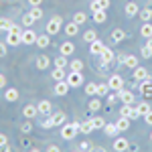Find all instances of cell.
Here are the masks:
<instances>
[{"instance_id": "1", "label": "cell", "mask_w": 152, "mask_h": 152, "mask_svg": "<svg viewBox=\"0 0 152 152\" xmlns=\"http://www.w3.org/2000/svg\"><path fill=\"white\" fill-rule=\"evenodd\" d=\"M77 132H79V122H75V124H65L63 130H61V136H63L65 140H73Z\"/></svg>"}, {"instance_id": "2", "label": "cell", "mask_w": 152, "mask_h": 152, "mask_svg": "<svg viewBox=\"0 0 152 152\" xmlns=\"http://www.w3.org/2000/svg\"><path fill=\"white\" fill-rule=\"evenodd\" d=\"M61 24H63L61 16H53V18L47 23V35H57L59 28H61Z\"/></svg>"}, {"instance_id": "3", "label": "cell", "mask_w": 152, "mask_h": 152, "mask_svg": "<svg viewBox=\"0 0 152 152\" xmlns=\"http://www.w3.org/2000/svg\"><path fill=\"white\" fill-rule=\"evenodd\" d=\"M20 33H23V31H8V33H6V45H12V47L20 45V43H23Z\"/></svg>"}, {"instance_id": "4", "label": "cell", "mask_w": 152, "mask_h": 152, "mask_svg": "<svg viewBox=\"0 0 152 152\" xmlns=\"http://www.w3.org/2000/svg\"><path fill=\"white\" fill-rule=\"evenodd\" d=\"M67 83H69L71 87H79L83 83V75L81 71H71L69 75H67Z\"/></svg>"}, {"instance_id": "5", "label": "cell", "mask_w": 152, "mask_h": 152, "mask_svg": "<svg viewBox=\"0 0 152 152\" xmlns=\"http://www.w3.org/2000/svg\"><path fill=\"white\" fill-rule=\"evenodd\" d=\"M20 39H23V45H35L37 43V33L33 28H26L20 33Z\"/></svg>"}, {"instance_id": "6", "label": "cell", "mask_w": 152, "mask_h": 152, "mask_svg": "<svg viewBox=\"0 0 152 152\" xmlns=\"http://www.w3.org/2000/svg\"><path fill=\"white\" fill-rule=\"evenodd\" d=\"M107 85H110V89L118 91V89H122V87H124V79H122L120 75H112V77H110V81H107Z\"/></svg>"}, {"instance_id": "7", "label": "cell", "mask_w": 152, "mask_h": 152, "mask_svg": "<svg viewBox=\"0 0 152 152\" xmlns=\"http://www.w3.org/2000/svg\"><path fill=\"white\" fill-rule=\"evenodd\" d=\"M69 89H71V85L67 83V79H61V81L55 83V94L57 95H65Z\"/></svg>"}, {"instance_id": "8", "label": "cell", "mask_w": 152, "mask_h": 152, "mask_svg": "<svg viewBox=\"0 0 152 152\" xmlns=\"http://www.w3.org/2000/svg\"><path fill=\"white\" fill-rule=\"evenodd\" d=\"M118 97L122 99V104H134L136 95L132 94V91H126V89H118Z\"/></svg>"}, {"instance_id": "9", "label": "cell", "mask_w": 152, "mask_h": 152, "mask_svg": "<svg viewBox=\"0 0 152 152\" xmlns=\"http://www.w3.org/2000/svg\"><path fill=\"white\" fill-rule=\"evenodd\" d=\"M37 107H39V114H41V116H51L53 105H51V102H49V99H43V102L37 105Z\"/></svg>"}, {"instance_id": "10", "label": "cell", "mask_w": 152, "mask_h": 152, "mask_svg": "<svg viewBox=\"0 0 152 152\" xmlns=\"http://www.w3.org/2000/svg\"><path fill=\"white\" fill-rule=\"evenodd\" d=\"M23 116L24 118H28V120H31V118H35V116H39V107H37V105H24L23 107Z\"/></svg>"}, {"instance_id": "11", "label": "cell", "mask_w": 152, "mask_h": 152, "mask_svg": "<svg viewBox=\"0 0 152 152\" xmlns=\"http://www.w3.org/2000/svg\"><path fill=\"white\" fill-rule=\"evenodd\" d=\"M134 79H136V81L148 79V71L144 69V67H134Z\"/></svg>"}, {"instance_id": "12", "label": "cell", "mask_w": 152, "mask_h": 152, "mask_svg": "<svg viewBox=\"0 0 152 152\" xmlns=\"http://www.w3.org/2000/svg\"><path fill=\"white\" fill-rule=\"evenodd\" d=\"M140 91L146 95V97L152 95V79H144V81L140 83Z\"/></svg>"}, {"instance_id": "13", "label": "cell", "mask_w": 152, "mask_h": 152, "mask_svg": "<svg viewBox=\"0 0 152 152\" xmlns=\"http://www.w3.org/2000/svg\"><path fill=\"white\" fill-rule=\"evenodd\" d=\"M89 51H91V55H102V51H104V43H102L99 39H95L94 43H91V47H89Z\"/></svg>"}, {"instance_id": "14", "label": "cell", "mask_w": 152, "mask_h": 152, "mask_svg": "<svg viewBox=\"0 0 152 152\" xmlns=\"http://www.w3.org/2000/svg\"><path fill=\"white\" fill-rule=\"evenodd\" d=\"M126 148H130V144L126 138H116L114 140V150H126Z\"/></svg>"}, {"instance_id": "15", "label": "cell", "mask_w": 152, "mask_h": 152, "mask_svg": "<svg viewBox=\"0 0 152 152\" xmlns=\"http://www.w3.org/2000/svg\"><path fill=\"white\" fill-rule=\"evenodd\" d=\"M124 65L130 67V69L138 67V59H136V55H126V57H124Z\"/></svg>"}, {"instance_id": "16", "label": "cell", "mask_w": 152, "mask_h": 152, "mask_svg": "<svg viewBox=\"0 0 152 152\" xmlns=\"http://www.w3.org/2000/svg\"><path fill=\"white\" fill-rule=\"evenodd\" d=\"M49 65H51V59L45 57V55H41V57L37 59V69H47Z\"/></svg>"}, {"instance_id": "17", "label": "cell", "mask_w": 152, "mask_h": 152, "mask_svg": "<svg viewBox=\"0 0 152 152\" xmlns=\"http://www.w3.org/2000/svg\"><path fill=\"white\" fill-rule=\"evenodd\" d=\"M73 51H75V45L73 43H63L61 45V55H65V57L67 55H73Z\"/></svg>"}, {"instance_id": "18", "label": "cell", "mask_w": 152, "mask_h": 152, "mask_svg": "<svg viewBox=\"0 0 152 152\" xmlns=\"http://www.w3.org/2000/svg\"><path fill=\"white\" fill-rule=\"evenodd\" d=\"M124 39H126V33H124L122 28L112 31V41H114V43H120V41H124Z\"/></svg>"}, {"instance_id": "19", "label": "cell", "mask_w": 152, "mask_h": 152, "mask_svg": "<svg viewBox=\"0 0 152 152\" xmlns=\"http://www.w3.org/2000/svg\"><path fill=\"white\" fill-rule=\"evenodd\" d=\"M140 35L144 37V39H150V37H152V24L150 23H144V24H142Z\"/></svg>"}, {"instance_id": "20", "label": "cell", "mask_w": 152, "mask_h": 152, "mask_svg": "<svg viewBox=\"0 0 152 152\" xmlns=\"http://www.w3.org/2000/svg\"><path fill=\"white\" fill-rule=\"evenodd\" d=\"M53 79H55V81L67 79V77H65V67H55V71H53Z\"/></svg>"}, {"instance_id": "21", "label": "cell", "mask_w": 152, "mask_h": 152, "mask_svg": "<svg viewBox=\"0 0 152 152\" xmlns=\"http://www.w3.org/2000/svg\"><path fill=\"white\" fill-rule=\"evenodd\" d=\"M79 132H83V134H89V132H94L91 120H87V122H79Z\"/></svg>"}, {"instance_id": "22", "label": "cell", "mask_w": 152, "mask_h": 152, "mask_svg": "<svg viewBox=\"0 0 152 152\" xmlns=\"http://www.w3.org/2000/svg\"><path fill=\"white\" fill-rule=\"evenodd\" d=\"M65 33L69 37H75L77 33H79V24H75V23H69L67 26H65Z\"/></svg>"}, {"instance_id": "23", "label": "cell", "mask_w": 152, "mask_h": 152, "mask_svg": "<svg viewBox=\"0 0 152 152\" xmlns=\"http://www.w3.org/2000/svg\"><path fill=\"white\" fill-rule=\"evenodd\" d=\"M118 130H122V132H124V130H128L130 128V118H124V116H120V120H118Z\"/></svg>"}, {"instance_id": "24", "label": "cell", "mask_w": 152, "mask_h": 152, "mask_svg": "<svg viewBox=\"0 0 152 152\" xmlns=\"http://www.w3.org/2000/svg\"><path fill=\"white\" fill-rule=\"evenodd\" d=\"M105 18H107V14H105V10H95V12H94V20H95L97 24L105 23Z\"/></svg>"}, {"instance_id": "25", "label": "cell", "mask_w": 152, "mask_h": 152, "mask_svg": "<svg viewBox=\"0 0 152 152\" xmlns=\"http://www.w3.org/2000/svg\"><path fill=\"white\" fill-rule=\"evenodd\" d=\"M126 14H128V16H136V14H138L136 2H128V4H126Z\"/></svg>"}, {"instance_id": "26", "label": "cell", "mask_w": 152, "mask_h": 152, "mask_svg": "<svg viewBox=\"0 0 152 152\" xmlns=\"http://www.w3.org/2000/svg\"><path fill=\"white\" fill-rule=\"evenodd\" d=\"M4 97H6V102H16L18 99V89H6Z\"/></svg>"}, {"instance_id": "27", "label": "cell", "mask_w": 152, "mask_h": 152, "mask_svg": "<svg viewBox=\"0 0 152 152\" xmlns=\"http://www.w3.org/2000/svg\"><path fill=\"white\" fill-rule=\"evenodd\" d=\"M35 45H39L41 49L49 47V35H39V37H37V43H35Z\"/></svg>"}, {"instance_id": "28", "label": "cell", "mask_w": 152, "mask_h": 152, "mask_svg": "<svg viewBox=\"0 0 152 152\" xmlns=\"http://www.w3.org/2000/svg\"><path fill=\"white\" fill-rule=\"evenodd\" d=\"M102 59H104V63H110V61L114 59V51L107 49V47H104V51H102Z\"/></svg>"}, {"instance_id": "29", "label": "cell", "mask_w": 152, "mask_h": 152, "mask_svg": "<svg viewBox=\"0 0 152 152\" xmlns=\"http://www.w3.org/2000/svg\"><path fill=\"white\" fill-rule=\"evenodd\" d=\"M73 23H75V24L87 23V14H85V12H75V16H73Z\"/></svg>"}, {"instance_id": "30", "label": "cell", "mask_w": 152, "mask_h": 152, "mask_svg": "<svg viewBox=\"0 0 152 152\" xmlns=\"http://www.w3.org/2000/svg\"><path fill=\"white\" fill-rule=\"evenodd\" d=\"M104 130H105V134H107V136H116L118 132H120L116 124H105V126H104Z\"/></svg>"}, {"instance_id": "31", "label": "cell", "mask_w": 152, "mask_h": 152, "mask_svg": "<svg viewBox=\"0 0 152 152\" xmlns=\"http://www.w3.org/2000/svg\"><path fill=\"white\" fill-rule=\"evenodd\" d=\"M53 124H55V126H61V124H63V122H65V114H63V112H57V114H53Z\"/></svg>"}, {"instance_id": "32", "label": "cell", "mask_w": 152, "mask_h": 152, "mask_svg": "<svg viewBox=\"0 0 152 152\" xmlns=\"http://www.w3.org/2000/svg\"><path fill=\"white\" fill-rule=\"evenodd\" d=\"M95 39H97L95 31H85V33H83V41H85V43H94Z\"/></svg>"}, {"instance_id": "33", "label": "cell", "mask_w": 152, "mask_h": 152, "mask_svg": "<svg viewBox=\"0 0 152 152\" xmlns=\"http://www.w3.org/2000/svg\"><path fill=\"white\" fill-rule=\"evenodd\" d=\"M136 110H138V114H140V116H144V114H148V112H150L152 107H150L148 104H146V102H142V104L136 105Z\"/></svg>"}, {"instance_id": "34", "label": "cell", "mask_w": 152, "mask_h": 152, "mask_svg": "<svg viewBox=\"0 0 152 152\" xmlns=\"http://www.w3.org/2000/svg\"><path fill=\"white\" fill-rule=\"evenodd\" d=\"M28 14H31V16L35 18V20H41V18H43V10H41L39 6H33V10L28 12Z\"/></svg>"}, {"instance_id": "35", "label": "cell", "mask_w": 152, "mask_h": 152, "mask_svg": "<svg viewBox=\"0 0 152 152\" xmlns=\"http://www.w3.org/2000/svg\"><path fill=\"white\" fill-rule=\"evenodd\" d=\"M12 20H8V18H0V28H2V31H6V33H8V31H10V26H12Z\"/></svg>"}, {"instance_id": "36", "label": "cell", "mask_w": 152, "mask_h": 152, "mask_svg": "<svg viewBox=\"0 0 152 152\" xmlns=\"http://www.w3.org/2000/svg\"><path fill=\"white\" fill-rule=\"evenodd\" d=\"M91 126H94V130H99V128H104V126H105L104 118H94V120H91Z\"/></svg>"}, {"instance_id": "37", "label": "cell", "mask_w": 152, "mask_h": 152, "mask_svg": "<svg viewBox=\"0 0 152 152\" xmlns=\"http://www.w3.org/2000/svg\"><path fill=\"white\" fill-rule=\"evenodd\" d=\"M85 94L87 95H95L97 94V85H95V83H87V85H85Z\"/></svg>"}, {"instance_id": "38", "label": "cell", "mask_w": 152, "mask_h": 152, "mask_svg": "<svg viewBox=\"0 0 152 152\" xmlns=\"http://www.w3.org/2000/svg\"><path fill=\"white\" fill-rule=\"evenodd\" d=\"M99 107H102V102H99V99H94V102H89V105H87L89 112H97Z\"/></svg>"}, {"instance_id": "39", "label": "cell", "mask_w": 152, "mask_h": 152, "mask_svg": "<svg viewBox=\"0 0 152 152\" xmlns=\"http://www.w3.org/2000/svg\"><path fill=\"white\" fill-rule=\"evenodd\" d=\"M140 18L144 20V23H148V20L152 18V10H150V8H144V10L140 12Z\"/></svg>"}, {"instance_id": "40", "label": "cell", "mask_w": 152, "mask_h": 152, "mask_svg": "<svg viewBox=\"0 0 152 152\" xmlns=\"http://www.w3.org/2000/svg\"><path fill=\"white\" fill-rule=\"evenodd\" d=\"M71 71H83V63L77 61V59H73L71 61Z\"/></svg>"}, {"instance_id": "41", "label": "cell", "mask_w": 152, "mask_h": 152, "mask_svg": "<svg viewBox=\"0 0 152 152\" xmlns=\"http://www.w3.org/2000/svg\"><path fill=\"white\" fill-rule=\"evenodd\" d=\"M107 91H110V85L107 83H99L97 85V95H105Z\"/></svg>"}, {"instance_id": "42", "label": "cell", "mask_w": 152, "mask_h": 152, "mask_svg": "<svg viewBox=\"0 0 152 152\" xmlns=\"http://www.w3.org/2000/svg\"><path fill=\"white\" fill-rule=\"evenodd\" d=\"M55 67H67V59H65V55H61V57L55 59Z\"/></svg>"}, {"instance_id": "43", "label": "cell", "mask_w": 152, "mask_h": 152, "mask_svg": "<svg viewBox=\"0 0 152 152\" xmlns=\"http://www.w3.org/2000/svg\"><path fill=\"white\" fill-rule=\"evenodd\" d=\"M55 124H53V118H47V120H43L41 122V128H45V130H49V128H53Z\"/></svg>"}, {"instance_id": "44", "label": "cell", "mask_w": 152, "mask_h": 152, "mask_svg": "<svg viewBox=\"0 0 152 152\" xmlns=\"http://www.w3.org/2000/svg\"><path fill=\"white\" fill-rule=\"evenodd\" d=\"M142 57H144V59H150L152 57V49L148 47V45H144V47H142Z\"/></svg>"}, {"instance_id": "45", "label": "cell", "mask_w": 152, "mask_h": 152, "mask_svg": "<svg viewBox=\"0 0 152 152\" xmlns=\"http://www.w3.org/2000/svg\"><path fill=\"white\" fill-rule=\"evenodd\" d=\"M33 23H35V18H33L31 14H24V16H23V24H24V26H31Z\"/></svg>"}, {"instance_id": "46", "label": "cell", "mask_w": 152, "mask_h": 152, "mask_svg": "<svg viewBox=\"0 0 152 152\" xmlns=\"http://www.w3.org/2000/svg\"><path fill=\"white\" fill-rule=\"evenodd\" d=\"M6 49H8L6 41H2V43H0V57H6Z\"/></svg>"}, {"instance_id": "47", "label": "cell", "mask_w": 152, "mask_h": 152, "mask_svg": "<svg viewBox=\"0 0 152 152\" xmlns=\"http://www.w3.org/2000/svg\"><path fill=\"white\" fill-rule=\"evenodd\" d=\"M118 99H120V97H118V91H116L114 95H110V97H107V104H110V105H114V104L118 102Z\"/></svg>"}, {"instance_id": "48", "label": "cell", "mask_w": 152, "mask_h": 152, "mask_svg": "<svg viewBox=\"0 0 152 152\" xmlns=\"http://www.w3.org/2000/svg\"><path fill=\"white\" fill-rule=\"evenodd\" d=\"M97 4H99V8H110V0H97Z\"/></svg>"}, {"instance_id": "49", "label": "cell", "mask_w": 152, "mask_h": 152, "mask_svg": "<svg viewBox=\"0 0 152 152\" xmlns=\"http://www.w3.org/2000/svg\"><path fill=\"white\" fill-rule=\"evenodd\" d=\"M31 130H33V124H31V122H26V124H23V132H24V134H28Z\"/></svg>"}, {"instance_id": "50", "label": "cell", "mask_w": 152, "mask_h": 152, "mask_svg": "<svg viewBox=\"0 0 152 152\" xmlns=\"http://www.w3.org/2000/svg\"><path fill=\"white\" fill-rule=\"evenodd\" d=\"M144 122H146V124H150V126H152V110L148 112V114H144Z\"/></svg>"}, {"instance_id": "51", "label": "cell", "mask_w": 152, "mask_h": 152, "mask_svg": "<svg viewBox=\"0 0 152 152\" xmlns=\"http://www.w3.org/2000/svg\"><path fill=\"white\" fill-rule=\"evenodd\" d=\"M6 140H8V138H6L4 134H0V148H4V146H6Z\"/></svg>"}, {"instance_id": "52", "label": "cell", "mask_w": 152, "mask_h": 152, "mask_svg": "<svg viewBox=\"0 0 152 152\" xmlns=\"http://www.w3.org/2000/svg\"><path fill=\"white\" fill-rule=\"evenodd\" d=\"M2 87H6V75L0 73V89H2Z\"/></svg>"}, {"instance_id": "53", "label": "cell", "mask_w": 152, "mask_h": 152, "mask_svg": "<svg viewBox=\"0 0 152 152\" xmlns=\"http://www.w3.org/2000/svg\"><path fill=\"white\" fill-rule=\"evenodd\" d=\"M79 148H81V150H87V148H91V144H89V142H83Z\"/></svg>"}, {"instance_id": "54", "label": "cell", "mask_w": 152, "mask_h": 152, "mask_svg": "<svg viewBox=\"0 0 152 152\" xmlns=\"http://www.w3.org/2000/svg\"><path fill=\"white\" fill-rule=\"evenodd\" d=\"M28 2H31V6H41L43 0H28Z\"/></svg>"}, {"instance_id": "55", "label": "cell", "mask_w": 152, "mask_h": 152, "mask_svg": "<svg viewBox=\"0 0 152 152\" xmlns=\"http://www.w3.org/2000/svg\"><path fill=\"white\" fill-rule=\"evenodd\" d=\"M146 45H148V47L152 49V37H150V39H148V41H146Z\"/></svg>"}, {"instance_id": "56", "label": "cell", "mask_w": 152, "mask_h": 152, "mask_svg": "<svg viewBox=\"0 0 152 152\" xmlns=\"http://www.w3.org/2000/svg\"><path fill=\"white\" fill-rule=\"evenodd\" d=\"M148 8H150V10H152V2H150V4H148Z\"/></svg>"}, {"instance_id": "57", "label": "cell", "mask_w": 152, "mask_h": 152, "mask_svg": "<svg viewBox=\"0 0 152 152\" xmlns=\"http://www.w3.org/2000/svg\"><path fill=\"white\" fill-rule=\"evenodd\" d=\"M150 140H152V136H150Z\"/></svg>"}]
</instances>
